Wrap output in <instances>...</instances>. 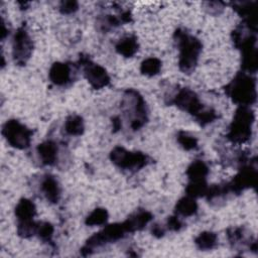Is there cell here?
<instances>
[{
	"label": "cell",
	"mask_w": 258,
	"mask_h": 258,
	"mask_svg": "<svg viewBox=\"0 0 258 258\" xmlns=\"http://www.w3.org/2000/svg\"><path fill=\"white\" fill-rule=\"evenodd\" d=\"M176 42L178 54V68L183 74H190L195 71L200 54L202 52V42L184 29L178 28L173 34Z\"/></svg>",
	"instance_id": "obj_1"
},
{
	"label": "cell",
	"mask_w": 258,
	"mask_h": 258,
	"mask_svg": "<svg viewBox=\"0 0 258 258\" xmlns=\"http://www.w3.org/2000/svg\"><path fill=\"white\" fill-rule=\"evenodd\" d=\"M225 92L239 106H250L256 101V81L247 73H238L225 87Z\"/></svg>",
	"instance_id": "obj_2"
},
{
	"label": "cell",
	"mask_w": 258,
	"mask_h": 258,
	"mask_svg": "<svg viewBox=\"0 0 258 258\" xmlns=\"http://www.w3.org/2000/svg\"><path fill=\"white\" fill-rule=\"evenodd\" d=\"M121 108L126 118L130 120V127L134 131L142 128L148 120L146 102L136 90L128 89L124 92Z\"/></svg>",
	"instance_id": "obj_3"
},
{
	"label": "cell",
	"mask_w": 258,
	"mask_h": 258,
	"mask_svg": "<svg viewBox=\"0 0 258 258\" xmlns=\"http://www.w3.org/2000/svg\"><path fill=\"white\" fill-rule=\"evenodd\" d=\"M254 113L249 106H239L229 126L227 138L235 144L247 142L252 134Z\"/></svg>",
	"instance_id": "obj_4"
},
{
	"label": "cell",
	"mask_w": 258,
	"mask_h": 258,
	"mask_svg": "<svg viewBox=\"0 0 258 258\" xmlns=\"http://www.w3.org/2000/svg\"><path fill=\"white\" fill-rule=\"evenodd\" d=\"M126 233H128V231L125 227L124 222L108 225L103 230L99 231L98 233H95L87 240L85 246L81 249L82 255L87 256L91 254L95 248L118 241L124 238Z\"/></svg>",
	"instance_id": "obj_5"
},
{
	"label": "cell",
	"mask_w": 258,
	"mask_h": 258,
	"mask_svg": "<svg viewBox=\"0 0 258 258\" xmlns=\"http://www.w3.org/2000/svg\"><path fill=\"white\" fill-rule=\"evenodd\" d=\"M110 159L116 166L125 170H139L149 162L148 156L143 152L128 151L122 146H116L111 150Z\"/></svg>",
	"instance_id": "obj_6"
},
{
	"label": "cell",
	"mask_w": 258,
	"mask_h": 258,
	"mask_svg": "<svg viewBox=\"0 0 258 258\" xmlns=\"http://www.w3.org/2000/svg\"><path fill=\"white\" fill-rule=\"evenodd\" d=\"M2 135L14 148L26 149L29 147L32 137V130L27 128L18 120L10 119L2 127Z\"/></svg>",
	"instance_id": "obj_7"
},
{
	"label": "cell",
	"mask_w": 258,
	"mask_h": 258,
	"mask_svg": "<svg viewBox=\"0 0 258 258\" xmlns=\"http://www.w3.org/2000/svg\"><path fill=\"white\" fill-rule=\"evenodd\" d=\"M79 63L83 68L84 76L95 90H100L110 84V77L102 66L93 62L88 55H81Z\"/></svg>",
	"instance_id": "obj_8"
},
{
	"label": "cell",
	"mask_w": 258,
	"mask_h": 258,
	"mask_svg": "<svg viewBox=\"0 0 258 258\" xmlns=\"http://www.w3.org/2000/svg\"><path fill=\"white\" fill-rule=\"evenodd\" d=\"M33 43L26 30L22 25L17 28L13 36L12 55L16 64L24 66L32 54Z\"/></svg>",
	"instance_id": "obj_9"
},
{
	"label": "cell",
	"mask_w": 258,
	"mask_h": 258,
	"mask_svg": "<svg viewBox=\"0 0 258 258\" xmlns=\"http://www.w3.org/2000/svg\"><path fill=\"white\" fill-rule=\"evenodd\" d=\"M170 103L174 104L180 110L192 115L196 120L206 110L198 95L188 88L179 89Z\"/></svg>",
	"instance_id": "obj_10"
},
{
	"label": "cell",
	"mask_w": 258,
	"mask_h": 258,
	"mask_svg": "<svg viewBox=\"0 0 258 258\" xmlns=\"http://www.w3.org/2000/svg\"><path fill=\"white\" fill-rule=\"evenodd\" d=\"M257 184V170L251 165H244L235 177L226 183L228 191L240 194L245 189L254 187Z\"/></svg>",
	"instance_id": "obj_11"
},
{
	"label": "cell",
	"mask_w": 258,
	"mask_h": 258,
	"mask_svg": "<svg viewBox=\"0 0 258 258\" xmlns=\"http://www.w3.org/2000/svg\"><path fill=\"white\" fill-rule=\"evenodd\" d=\"M72 67L69 63L56 61L51 64L48 72V78L51 81V83H53L56 86H67L72 82Z\"/></svg>",
	"instance_id": "obj_12"
},
{
	"label": "cell",
	"mask_w": 258,
	"mask_h": 258,
	"mask_svg": "<svg viewBox=\"0 0 258 258\" xmlns=\"http://www.w3.org/2000/svg\"><path fill=\"white\" fill-rule=\"evenodd\" d=\"M40 190L47 202L55 204L60 198V186L56 178L50 174H46L41 179Z\"/></svg>",
	"instance_id": "obj_13"
},
{
	"label": "cell",
	"mask_w": 258,
	"mask_h": 258,
	"mask_svg": "<svg viewBox=\"0 0 258 258\" xmlns=\"http://www.w3.org/2000/svg\"><path fill=\"white\" fill-rule=\"evenodd\" d=\"M36 151L42 164L53 165L57 160V144L54 141L46 140L37 145Z\"/></svg>",
	"instance_id": "obj_14"
},
{
	"label": "cell",
	"mask_w": 258,
	"mask_h": 258,
	"mask_svg": "<svg viewBox=\"0 0 258 258\" xmlns=\"http://www.w3.org/2000/svg\"><path fill=\"white\" fill-rule=\"evenodd\" d=\"M152 220V214L145 210H140L130 217H128L125 221V227L128 233H133L139 230H142L150 221Z\"/></svg>",
	"instance_id": "obj_15"
},
{
	"label": "cell",
	"mask_w": 258,
	"mask_h": 258,
	"mask_svg": "<svg viewBox=\"0 0 258 258\" xmlns=\"http://www.w3.org/2000/svg\"><path fill=\"white\" fill-rule=\"evenodd\" d=\"M138 47L139 44L137 37L133 34L120 38L115 44L116 51L125 57H132L138 51Z\"/></svg>",
	"instance_id": "obj_16"
},
{
	"label": "cell",
	"mask_w": 258,
	"mask_h": 258,
	"mask_svg": "<svg viewBox=\"0 0 258 258\" xmlns=\"http://www.w3.org/2000/svg\"><path fill=\"white\" fill-rule=\"evenodd\" d=\"M14 213H15L17 222L32 221L36 214V208L33 202L23 198L17 203Z\"/></svg>",
	"instance_id": "obj_17"
},
{
	"label": "cell",
	"mask_w": 258,
	"mask_h": 258,
	"mask_svg": "<svg viewBox=\"0 0 258 258\" xmlns=\"http://www.w3.org/2000/svg\"><path fill=\"white\" fill-rule=\"evenodd\" d=\"M175 214L182 217L194 216L198 211V204L196 200L189 196L182 197L177 201L174 207Z\"/></svg>",
	"instance_id": "obj_18"
},
{
	"label": "cell",
	"mask_w": 258,
	"mask_h": 258,
	"mask_svg": "<svg viewBox=\"0 0 258 258\" xmlns=\"http://www.w3.org/2000/svg\"><path fill=\"white\" fill-rule=\"evenodd\" d=\"M185 173L188 177V180L207 179L209 174V166L204 160L197 159L188 165Z\"/></svg>",
	"instance_id": "obj_19"
},
{
	"label": "cell",
	"mask_w": 258,
	"mask_h": 258,
	"mask_svg": "<svg viewBox=\"0 0 258 258\" xmlns=\"http://www.w3.org/2000/svg\"><path fill=\"white\" fill-rule=\"evenodd\" d=\"M63 128L67 134L71 136H80L85 130L84 120L79 115H71L66 119Z\"/></svg>",
	"instance_id": "obj_20"
},
{
	"label": "cell",
	"mask_w": 258,
	"mask_h": 258,
	"mask_svg": "<svg viewBox=\"0 0 258 258\" xmlns=\"http://www.w3.org/2000/svg\"><path fill=\"white\" fill-rule=\"evenodd\" d=\"M195 244L200 250H212L218 244V236L214 232L205 231L195 239Z\"/></svg>",
	"instance_id": "obj_21"
},
{
	"label": "cell",
	"mask_w": 258,
	"mask_h": 258,
	"mask_svg": "<svg viewBox=\"0 0 258 258\" xmlns=\"http://www.w3.org/2000/svg\"><path fill=\"white\" fill-rule=\"evenodd\" d=\"M208 183L207 179H201V180H189L186 187L185 192L186 196H189L194 199L205 197L208 190Z\"/></svg>",
	"instance_id": "obj_22"
},
{
	"label": "cell",
	"mask_w": 258,
	"mask_h": 258,
	"mask_svg": "<svg viewBox=\"0 0 258 258\" xmlns=\"http://www.w3.org/2000/svg\"><path fill=\"white\" fill-rule=\"evenodd\" d=\"M161 60L157 57H148L141 62L140 72L147 77H153L159 74L161 70Z\"/></svg>",
	"instance_id": "obj_23"
},
{
	"label": "cell",
	"mask_w": 258,
	"mask_h": 258,
	"mask_svg": "<svg viewBox=\"0 0 258 258\" xmlns=\"http://www.w3.org/2000/svg\"><path fill=\"white\" fill-rule=\"evenodd\" d=\"M123 23L121 19V15H104L99 17L97 20V25L101 31H109L115 27H118Z\"/></svg>",
	"instance_id": "obj_24"
},
{
	"label": "cell",
	"mask_w": 258,
	"mask_h": 258,
	"mask_svg": "<svg viewBox=\"0 0 258 258\" xmlns=\"http://www.w3.org/2000/svg\"><path fill=\"white\" fill-rule=\"evenodd\" d=\"M108 212L106 209L103 208H97L93 212L89 214V216L86 218V225L88 226H100L104 225L108 221Z\"/></svg>",
	"instance_id": "obj_25"
},
{
	"label": "cell",
	"mask_w": 258,
	"mask_h": 258,
	"mask_svg": "<svg viewBox=\"0 0 258 258\" xmlns=\"http://www.w3.org/2000/svg\"><path fill=\"white\" fill-rule=\"evenodd\" d=\"M176 140L178 144L184 150H195L198 148V139L194 135L185 131H179L177 133Z\"/></svg>",
	"instance_id": "obj_26"
},
{
	"label": "cell",
	"mask_w": 258,
	"mask_h": 258,
	"mask_svg": "<svg viewBox=\"0 0 258 258\" xmlns=\"http://www.w3.org/2000/svg\"><path fill=\"white\" fill-rule=\"evenodd\" d=\"M54 228L53 226L48 222H40L37 224L36 229V235L40 240L43 242H51L52 236H53Z\"/></svg>",
	"instance_id": "obj_27"
},
{
	"label": "cell",
	"mask_w": 258,
	"mask_h": 258,
	"mask_svg": "<svg viewBox=\"0 0 258 258\" xmlns=\"http://www.w3.org/2000/svg\"><path fill=\"white\" fill-rule=\"evenodd\" d=\"M59 11L62 14H72L75 13L79 9V3L77 1L68 0V1H61L59 4Z\"/></svg>",
	"instance_id": "obj_28"
},
{
	"label": "cell",
	"mask_w": 258,
	"mask_h": 258,
	"mask_svg": "<svg viewBox=\"0 0 258 258\" xmlns=\"http://www.w3.org/2000/svg\"><path fill=\"white\" fill-rule=\"evenodd\" d=\"M206 5V9L209 13L211 14H214V15H217V14H220L224 7H225V3L223 2H219V1H212V2H206L205 3Z\"/></svg>",
	"instance_id": "obj_29"
},
{
	"label": "cell",
	"mask_w": 258,
	"mask_h": 258,
	"mask_svg": "<svg viewBox=\"0 0 258 258\" xmlns=\"http://www.w3.org/2000/svg\"><path fill=\"white\" fill-rule=\"evenodd\" d=\"M183 227V224L181 223V221L178 219L177 216H170L167 219V228L170 231H179L181 228Z\"/></svg>",
	"instance_id": "obj_30"
},
{
	"label": "cell",
	"mask_w": 258,
	"mask_h": 258,
	"mask_svg": "<svg viewBox=\"0 0 258 258\" xmlns=\"http://www.w3.org/2000/svg\"><path fill=\"white\" fill-rule=\"evenodd\" d=\"M151 233H152V235H154L155 237H162L163 235H164V233H165V230L162 228V227H160L159 225H154L153 227H152V229H151Z\"/></svg>",
	"instance_id": "obj_31"
},
{
	"label": "cell",
	"mask_w": 258,
	"mask_h": 258,
	"mask_svg": "<svg viewBox=\"0 0 258 258\" xmlns=\"http://www.w3.org/2000/svg\"><path fill=\"white\" fill-rule=\"evenodd\" d=\"M112 123H113V128H114L115 131H117V130L120 129V127H121V121H120V119H119L118 117H114V118L112 119Z\"/></svg>",
	"instance_id": "obj_32"
},
{
	"label": "cell",
	"mask_w": 258,
	"mask_h": 258,
	"mask_svg": "<svg viewBox=\"0 0 258 258\" xmlns=\"http://www.w3.org/2000/svg\"><path fill=\"white\" fill-rule=\"evenodd\" d=\"M7 34H8V29H6L5 23H4V21L2 20V24H1V38L4 39Z\"/></svg>",
	"instance_id": "obj_33"
}]
</instances>
